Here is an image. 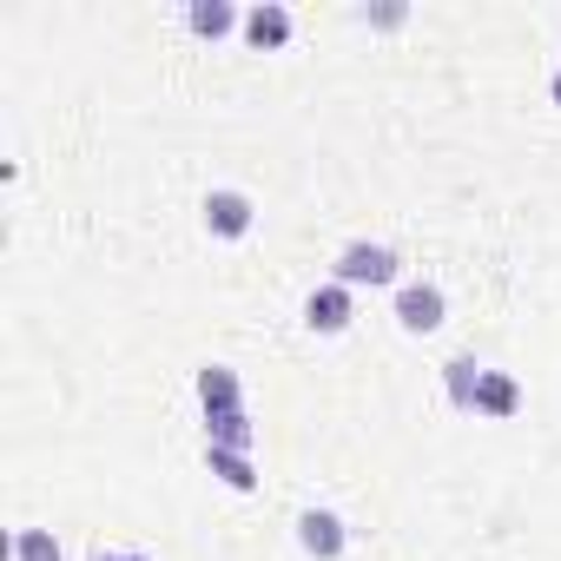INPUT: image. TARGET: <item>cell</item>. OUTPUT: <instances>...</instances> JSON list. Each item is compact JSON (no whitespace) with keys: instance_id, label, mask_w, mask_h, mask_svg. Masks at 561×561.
Listing matches in <instances>:
<instances>
[{"instance_id":"obj_1","label":"cell","mask_w":561,"mask_h":561,"mask_svg":"<svg viewBox=\"0 0 561 561\" xmlns=\"http://www.w3.org/2000/svg\"><path fill=\"white\" fill-rule=\"evenodd\" d=\"M337 285H397V251L390 244H370V238H357V244H344L337 251Z\"/></svg>"},{"instance_id":"obj_2","label":"cell","mask_w":561,"mask_h":561,"mask_svg":"<svg viewBox=\"0 0 561 561\" xmlns=\"http://www.w3.org/2000/svg\"><path fill=\"white\" fill-rule=\"evenodd\" d=\"M298 548H305L311 561H337V554L351 548L344 515H331V508H305V515H298Z\"/></svg>"},{"instance_id":"obj_3","label":"cell","mask_w":561,"mask_h":561,"mask_svg":"<svg viewBox=\"0 0 561 561\" xmlns=\"http://www.w3.org/2000/svg\"><path fill=\"white\" fill-rule=\"evenodd\" d=\"M443 311H449V305H443V291L430 285V277H416V285L397 291V324H403L410 337H430V331L443 324Z\"/></svg>"},{"instance_id":"obj_4","label":"cell","mask_w":561,"mask_h":561,"mask_svg":"<svg viewBox=\"0 0 561 561\" xmlns=\"http://www.w3.org/2000/svg\"><path fill=\"white\" fill-rule=\"evenodd\" d=\"M251 218H257V205H251L244 192H231V185L205 192V231H211V238H244Z\"/></svg>"},{"instance_id":"obj_5","label":"cell","mask_w":561,"mask_h":561,"mask_svg":"<svg viewBox=\"0 0 561 561\" xmlns=\"http://www.w3.org/2000/svg\"><path fill=\"white\" fill-rule=\"evenodd\" d=\"M305 324H311L318 337H337V331L351 324V285H337V277H331V285H318V291L305 298Z\"/></svg>"},{"instance_id":"obj_6","label":"cell","mask_w":561,"mask_h":561,"mask_svg":"<svg viewBox=\"0 0 561 561\" xmlns=\"http://www.w3.org/2000/svg\"><path fill=\"white\" fill-rule=\"evenodd\" d=\"M198 403H205V416L244 410V383H238V370H225V364H205V370H198Z\"/></svg>"},{"instance_id":"obj_7","label":"cell","mask_w":561,"mask_h":561,"mask_svg":"<svg viewBox=\"0 0 561 561\" xmlns=\"http://www.w3.org/2000/svg\"><path fill=\"white\" fill-rule=\"evenodd\" d=\"M244 41H251L257 54H271V47H285V41H291V14L277 8V0H257V8L244 14Z\"/></svg>"},{"instance_id":"obj_8","label":"cell","mask_w":561,"mask_h":561,"mask_svg":"<svg viewBox=\"0 0 561 561\" xmlns=\"http://www.w3.org/2000/svg\"><path fill=\"white\" fill-rule=\"evenodd\" d=\"M522 410V383L508 377V370H482V390H476V416H515Z\"/></svg>"},{"instance_id":"obj_9","label":"cell","mask_w":561,"mask_h":561,"mask_svg":"<svg viewBox=\"0 0 561 561\" xmlns=\"http://www.w3.org/2000/svg\"><path fill=\"white\" fill-rule=\"evenodd\" d=\"M251 443H257V430H251V416H244V410L205 416V449H238V456H251Z\"/></svg>"},{"instance_id":"obj_10","label":"cell","mask_w":561,"mask_h":561,"mask_svg":"<svg viewBox=\"0 0 561 561\" xmlns=\"http://www.w3.org/2000/svg\"><path fill=\"white\" fill-rule=\"evenodd\" d=\"M185 27H192L198 41H225V34L238 27V14H231V0H192V8H185Z\"/></svg>"},{"instance_id":"obj_11","label":"cell","mask_w":561,"mask_h":561,"mask_svg":"<svg viewBox=\"0 0 561 561\" xmlns=\"http://www.w3.org/2000/svg\"><path fill=\"white\" fill-rule=\"evenodd\" d=\"M443 383H449V403H456V410H476L482 364H476V357H449V364H443Z\"/></svg>"},{"instance_id":"obj_12","label":"cell","mask_w":561,"mask_h":561,"mask_svg":"<svg viewBox=\"0 0 561 561\" xmlns=\"http://www.w3.org/2000/svg\"><path fill=\"white\" fill-rule=\"evenodd\" d=\"M205 469L225 482V489H257V469H251V456H238V449H205Z\"/></svg>"},{"instance_id":"obj_13","label":"cell","mask_w":561,"mask_h":561,"mask_svg":"<svg viewBox=\"0 0 561 561\" xmlns=\"http://www.w3.org/2000/svg\"><path fill=\"white\" fill-rule=\"evenodd\" d=\"M14 561H60V535L54 528H21L14 535Z\"/></svg>"},{"instance_id":"obj_14","label":"cell","mask_w":561,"mask_h":561,"mask_svg":"<svg viewBox=\"0 0 561 561\" xmlns=\"http://www.w3.org/2000/svg\"><path fill=\"white\" fill-rule=\"evenodd\" d=\"M364 21H370V27H403V0H383V8H370Z\"/></svg>"},{"instance_id":"obj_15","label":"cell","mask_w":561,"mask_h":561,"mask_svg":"<svg viewBox=\"0 0 561 561\" xmlns=\"http://www.w3.org/2000/svg\"><path fill=\"white\" fill-rule=\"evenodd\" d=\"M548 100H554V106H561V67H554V80H548Z\"/></svg>"},{"instance_id":"obj_16","label":"cell","mask_w":561,"mask_h":561,"mask_svg":"<svg viewBox=\"0 0 561 561\" xmlns=\"http://www.w3.org/2000/svg\"><path fill=\"white\" fill-rule=\"evenodd\" d=\"M87 561H119V554H87Z\"/></svg>"},{"instance_id":"obj_17","label":"cell","mask_w":561,"mask_h":561,"mask_svg":"<svg viewBox=\"0 0 561 561\" xmlns=\"http://www.w3.org/2000/svg\"><path fill=\"white\" fill-rule=\"evenodd\" d=\"M119 561H146V554H119Z\"/></svg>"}]
</instances>
